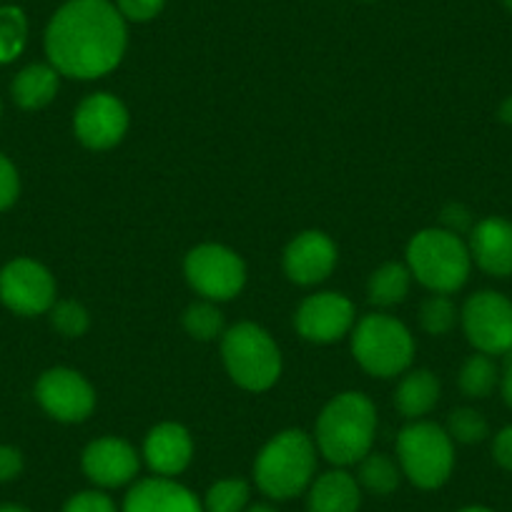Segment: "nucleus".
<instances>
[{
    "mask_svg": "<svg viewBox=\"0 0 512 512\" xmlns=\"http://www.w3.org/2000/svg\"><path fill=\"white\" fill-rule=\"evenodd\" d=\"M126 51V23L108 0H68L46 28L48 63L61 76H106Z\"/></svg>",
    "mask_w": 512,
    "mask_h": 512,
    "instance_id": "1",
    "label": "nucleus"
},
{
    "mask_svg": "<svg viewBox=\"0 0 512 512\" xmlns=\"http://www.w3.org/2000/svg\"><path fill=\"white\" fill-rule=\"evenodd\" d=\"M377 412L362 392L337 395L317 420V447L332 465H354L372 450Z\"/></svg>",
    "mask_w": 512,
    "mask_h": 512,
    "instance_id": "2",
    "label": "nucleus"
},
{
    "mask_svg": "<svg viewBox=\"0 0 512 512\" xmlns=\"http://www.w3.org/2000/svg\"><path fill=\"white\" fill-rule=\"evenodd\" d=\"M317 467L312 437L302 430H287L269 440L254 462L256 485L274 500L297 497L309 487Z\"/></svg>",
    "mask_w": 512,
    "mask_h": 512,
    "instance_id": "3",
    "label": "nucleus"
},
{
    "mask_svg": "<svg viewBox=\"0 0 512 512\" xmlns=\"http://www.w3.org/2000/svg\"><path fill=\"white\" fill-rule=\"evenodd\" d=\"M412 277L435 294H452L465 287L472 256L465 241L445 229H425L407 246Z\"/></svg>",
    "mask_w": 512,
    "mask_h": 512,
    "instance_id": "4",
    "label": "nucleus"
},
{
    "mask_svg": "<svg viewBox=\"0 0 512 512\" xmlns=\"http://www.w3.org/2000/svg\"><path fill=\"white\" fill-rule=\"evenodd\" d=\"M221 357L229 377L249 392L269 390L282 374V354L277 342L251 322L226 329L221 337Z\"/></svg>",
    "mask_w": 512,
    "mask_h": 512,
    "instance_id": "5",
    "label": "nucleus"
},
{
    "mask_svg": "<svg viewBox=\"0 0 512 512\" xmlns=\"http://www.w3.org/2000/svg\"><path fill=\"white\" fill-rule=\"evenodd\" d=\"M352 354L364 372L395 377L410 367L415 339L410 329L387 314H367L352 332Z\"/></svg>",
    "mask_w": 512,
    "mask_h": 512,
    "instance_id": "6",
    "label": "nucleus"
},
{
    "mask_svg": "<svg viewBox=\"0 0 512 512\" xmlns=\"http://www.w3.org/2000/svg\"><path fill=\"white\" fill-rule=\"evenodd\" d=\"M400 467L412 485L437 490L445 485L455 467V447L447 430L435 422H412L397 437Z\"/></svg>",
    "mask_w": 512,
    "mask_h": 512,
    "instance_id": "7",
    "label": "nucleus"
},
{
    "mask_svg": "<svg viewBox=\"0 0 512 512\" xmlns=\"http://www.w3.org/2000/svg\"><path fill=\"white\" fill-rule=\"evenodd\" d=\"M184 272L191 287L211 302H226L236 297L246 282L241 256L221 244H201L191 249Z\"/></svg>",
    "mask_w": 512,
    "mask_h": 512,
    "instance_id": "8",
    "label": "nucleus"
},
{
    "mask_svg": "<svg viewBox=\"0 0 512 512\" xmlns=\"http://www.w3.org/2000/svg\"><path fill=\"white\" fill-rule=\"evenodd\" d=\"M0 302L21 317H38L56 304L53 274L36 259L18 256L0 269Z\"/></svg>",
    "mask_w": 512,
    "mask_h": 512,
    "instance_id": "9",
    "label": "nucleus"
},
{
    "mask_svg": "<svg viewBox=\"0 0 512 512\" xmlns=\"http://www.w3.org/2000/svg\"><path fill=\"white\" fill-rule=\"evenodd\" d=\"M462 327L477 352L495 357L512 349V302L497 292H477L462 307Z\"/></svg>",
    "mask_w": 512,
    "mask_h": 512,
    "instance_id": "10",
    "label": "nucleus"
},
{
    "mask_svg": "<svg viewBox=\"0 0 512 512\" xmlns=\"http://www.w3.org/2000/svg\"><path fill=\"white\" fill-rule=\"evenodd\" d=\"M36 400L58 422H83L96 407V392L86 377L68 367H53L36 382Z\"/></svg>",
    "mask_w": 512,
    "mask_h": 512,
    "instance_id": "11",
    "label": "nucleus"
},
{
    "mask_svg": "<svg viewBox=\"0 0 512 512\" xmlns=\"http://www.w3.org/2000/svg\"><path fill=\"white\" fill-rule=\"evenodd\" d=\"M73 128L83 146L93 151L113 149L126 136L128 111L111 93H93L83 98L73 116Z\"/></svg>",
    "mask_w": 512,
    "mask_h": 512,
    "instance_id": "12",
    "label": "nucleus"
},
{
    "mask_svg": "<svg viewBox=\"0 0 512 512\" xmlns=\"http://www.w3.org/2000/svg\"><path fill=\"white\" fill-rule=\"evenodd\" d=\"M354 324V307L347 297L334 292L304 299L297 312V329L304 339L329 344L342 339Z\"/></svg>",
    "mask_w": 512,
    "mask_h": 512,
    "instance_id": "13",
    "label": "nucleus"
},
{
    "mask_svg": "<svg viewBox=\"0 0 512 512\" xmlns=\"http://www.w3.org/2000/svg\"><path fill=\"white\" fill-rule=\"evenodd\" d=\"M337 264V246L322 231H304L284 251V272L294 284L312 287L324 282Z\"/></svg>",
    "mask_w": 512,
    "mask_h": 512,
    "instance_id": "14",
    "label": "nucleus"
},
{
    "mask_svg": "<svg viewBox=\"0 0 512 512\" xmlns=\"http://www.w3.org/2000/svg\"><path fill=\"white\" fill-rule=\"evenodd\" d=\"M83 472L101 487H121L139 472V455L121 437H101L83 452Z\"/></svg>",
    "mask_w": 512,
    "mask_h": 512,
    "instance_id": "15",
    "label": "nucleus"
},
{
    "mask_svg": "<svg viewBox=\"0 0 512 512\" xmlns=\"http://www.w3.org/2000/svg\"><path fill=\"white\" fill-rule=\"evenodd\" d=\"M470 256L492 277L512 274V224L500 216H487L470 231Z\"/></svg>",
    "mask_w": 512,
    "mask_h": 512,
    "instance_id": "16",
    "label": "nucleus"
},
{
    "mask_svg": "<svg viewBox=\"0 0 512 512\" xmlns=\"http://www.w3.org/2000/svg\"><path fill=\"white\" fill-rule=\"evenodd\" d=\"M123 512H204L191 490L169 477H149L131 487Z\"/></svg>",
    "mask_w": 512,
    "mask_h": 512,
    "instance_id": "17",
    "label": "nucleus"
},
{
    "mask_svg": "<svg viewBox=\"0 0 512 512\" xmlns=\"http://www.w3.org/2000/svg\"><path fill=\"white\" fill-rule=\"evenodd\" d=\"M194 455V442L186 427L164 422L154 427L144 442V457L151 470L161 477H174L189 467Z\"/></svg>",
    "mask_w": 512,
    "mask_h": 512,
    "instance_id": "18",
    "label": "nucleus"
},
{
    "mask_svg": "<svg viewBox=\"0 0 512 512\" xmlns=\"http://www.w3.org/2000/svg\"><path fill=\"white\" fill-rule=\"evenodd\" d=\"M362 502L357 480L344 470H332L317 477L309 490V512H357Z\"/></svg>",
    "mask_w": 512,
    "mask_h": 512,
    "instance_id": "19",
    "label": "nucleus"
},
{
    "mask_svg": "<svg viewBox=\"0 0 512 512\" xmlns=\"http://www.w3.org/2000/svg\"><path fill=\"white\" fill-rule=\"evenodd\" d=\"M58 76L61 73L51 63H31L11 83V96L23 111L46 108L58 93Z\"/></svg>",
    "mask_w": 512,
    "mask_h": 512,
    "instance_id": "20",
    "label": "nucleus"
},
{
    "mask_svg": "<svg viewBox=\"0 0 512 512\" xmlns=\"http://www.w3.org/2000/svg\"><path fill=\"white\" fill-rule=\"evenodd\" d=\"M440 400V382L430 369H417L410 372L400 382L395 392V405L407 420H417L425 417L432 407Z\"/></svg>",
    "mask_w": 512,
    "mask_h": 512,
    "instance_id": "21",
    "label": "nucleus"
},
{
    "mask_svg": "<svg viewBox=\"0 0 512 512\" xmlns=\"http://www.w3.org/2000/svg\"><path fill=\"white\" fill-rule=\"evenodd\" d=\"M412 272L405 264H382L377 272L369 277V302L377 307H392V304L405 302L410 294Z\"/></svg>",
    "mask_w": 512,
    "mask_h": 512,
    "instance_id": "22",
    "label": "nucleus"
},
{
    "mask_svg": "<svg viewBox=\"0 0 512 512\" xmlns=\"http://www.w3.org/2000/svg\"><path fill=\"white\" fill-rule=\"evenodd\" d=\"M28 43V18L18 6H0V66L13 63Z\"/></svg>",
    "mask_w": 512,
    "mask_h": 512,
    "instance_id": "23",
    "label": "nucleus"
},
{
    "mask_svg": "<svg viewBox=\"0 0 512 512\" xmlns=\"http://www.w3.org/2000/svg\"><path fill=\"white\" fill-rule=\"evenodd\" d=\"M359 485L374 495H390L400 487V470L387 455L369 452L364 460H359Z\"/></svg>",
    "mask_w": 512,
    "mask_h": 512,
    "instance_id": "24",
    "label": "nucleus"
},
{
    "mask_svg": "<svg viewBox=\"0 0 512 512\" xmlns=\"http://www.w3.org/2000/svg\"><path fill=\"white\" fill-rule=\"evenodd\" d=\"M497 367L487 354L477 352L462 364L460 369V390L465 392L467 397H487L497 387Z\"/></svg>",
    "mask_w": 512,
    "mask_h": 512,
    "instance_id": "25",
    "label": "nucleus"
},
{
    "mask_svg": "<svg viewBox=\"0 0 512 512\" xmlns=\"http://www.w3.org/2000/svg\"><path fill=\"white\" fill-rule=\"evenodd\" d=\"M184 327L199 342H211L216 337H224V314L209 302L191 304L184 312Z\"/></svg>",
    "mask_w": 512,
    "mask_h": 512,
    "instance_id": "26",
    "label": "nucleus"
},
{
    "mask_svg": "<svg viewBox=\"0 0 512 512\" xmlns=\"http://www.w3.org/2000/svg\"><path fill=\"white\" fill-rule=\"evenodd\" d=\"M249 502V485L244 480H219L209 487L204 512H241Z\"/></svg>",
    "mask_w": 512,
    "mask_h": 512,
    "instance_id": "27",
    "label": "nucleus"
},
{
    "mask_svg": "<svg viewBox=\"0 0 512 512\" xmlns=\"http://www.w3.org/2000/svg\"><path fill=\"white\" fill-rule=\"evenodd\" d=\"M487 432H490V425H487L485 417L477 410H470V407H460L447 420V435L452 437V442L477 445V442L485 440Z\"/></svg>",
    "mask_w": 512,
    "mask_h": 512,
    "instance_id": "28",
    "label": "nucleus"
},
{
    "mask_svg": "<svg viewBox=\"0 0 512 512\" xmlns=\"http://www.w3.org/2000/svg\"><path fill=\"white\" fill-rule=\"evenodd\" d=\"M51 324L58 334H63V337L68 339H76L88 332L91 317H88L83 304L71 302V299H63V302H56L51 307Z\"/></svg>",
    "mask_w": 512,
    "mask_h": 512,
    "instance_id": "29",
    "label": "nucleus"
},
{
    "mask_svg": "<svg viewBox=\"0 0 512 512\" xmlns=\"http://www.w3.org/2000/svg\"><path fill=\"white\" fill-rule=\"evenodd\" d=\"M420 319L425 332L440 337V334H447L452 327H455L457 309L447 294H435V297H430L425 304H422Z\"/></svg>",
    "mask_w": 512,
    "mask_h": 512,
    "instance_id": "30",
    "label": "nucleus"
},
{
    "mask_svg": "<svg viewBox=\"0 0 512 512\" xmlns=\"http://www.w3.org/2000/svg\"><path fill=\"white\" fill-rule=\"evenodd\" d=\"M21 196V176L16 164L6 154H0V211H8Z\"/></svg>",
    "mask_w": 512,
    "mask_h": 512,
    "instance_id": "31",
    "label": "nucleus"
},
{
    "mask_svg": "<svg viewBox=\"0 0 512 512\" xmlns=\"http://www.w3.org/2000/svg\"><path fill=\"white\" fill-rule=\"evenodd\" d=\"M166 0H116V8L123 18L136 23L151 21L164 11Z\"/></svg>",
    "mask_w": 512,
    "mask_h": 512,
    "instance_id": "32",
    "label": "nucleus"
},
{
    "mask_svg": "<svg viewBox=\"0 0 512 512\" xmlns=\"http://www.w3.org/2000/svg\"><path fill=\"white\" fill-rule=\"evenodd\" d=\"M63 512H116V505L108 495L96 490H86L73 495L71 500L66 502Z\"/></svg>",
    "mask_w": 512,
    "mask_h": 512,
    "instance_id": "33",
    "label": "nucleus"
},
{
    "mask_svg": "<svg viewBox=\"0 0 512 512\" xmlns=\"http://www.w3.org/2000/svg\"><path fill=\"white\" fill-rule=\"evenodd\" d=\"M442 224H445V231L460 236L465 231H472V216L462 204H450L442 209Z\"/></svg>",
    "mask_w": 512,
    "mask_h": 512,
    "instance_id": "34",
    "label": "nucleus"
},
{
    "mask_svg": "<svg viewBox=\"0 0 512 512\" xmlns=\"http://www.w3.org/2000/svg\"><path fill=\"white\" fill-rule=\"evenodd\" d=\"M23 472V455L18 447L0 445V482L16 480Z\"/></svg>",
    "mask_w": 512,
    "mask_h": 512,
    "instance_id": "35",
    "label": "nucleus"
},
{
    "mask_svg": "<svg viewBox=\"0 0 512 512\" xmlns=\"http://www.w3.org/2000/svg\"><path fill=\"white\" fill-rule=\"evenodd\" d=\"M492 455H495L497 465L512 472V425L505 427V430L495 437V442H492Z\"/></svg>",
    "mask_w": 512,
    "mask_h": 512,
    "instance_id": "36",
    "label": "nucleus"
},
{
    "mask_svg": "<svg viewBox=\"0 0 512 512\" xmlns=\"http://www.w3.org/2000/svg\"><path fill=\"white\" fill-rule=\"evenodd\" d=\"M500 390H502V400L512 407V362L505 364V372L500 377Z\"/></svg>",
    "mask_w": 512,
    "mask_h": 512,
    "instance_id": "37",
    "label": "nucleus"
},
{
    "mask_svg": "<svg viewBox=\"0 0 512 512\" xmlns=\"http://www.w3.org/2000/svg\"><path fill=\"white\" fill-rule=\"evenodd\" d=\"M497 116H500L502 123L512 126V96L505 98V101L500 103V111H497Z\"/></svg>",
    "mask_w": 512,
    "mask_h": 512,
    "instance_id": "38",
    "label": "nucleus"
},
{
    "mask_svg": "<svg viewBox=\"0 0 512 512\" xmlns=\"http://www.w3.org/2000/svg\"><path fill=\"white\" fill-rule=\"evenodd\" d=\"M0 512H31V510H26V507H21V505H11V502H8V505H0Z\"/></svg>",
    "mask_w": 512,
    "mask_h": 512,
    "instance_id": "39",
    "label": "nucleus"
},
{
    "mask_svg": "<svg viewBox=\"0 0 512 512\" xmlns=\"http://www.w3.org/2000/svg\"><path fill=\"white\" fill-rule=\"evenodd\" d=\"M246 512H277V510H274V507H269V505H251Z\"/></svg>",
    "mask_w": 512,
    "mask_h": 512,
    "instance_id": "40",
    "label": "nucleus"
},
{
    "mask_svg": "<svg viewBox=\"0 0 512 512\" xmlns=\"http://www.w3.org/2000/svg\"><path fill=\"white\" fill-rule=\"evenodd\" d=\"M460 512H492L490 507H482V505H470V507H462Z\"/></svg>",
    "mask_w": 512,
    "mask_h": 512,
    "instance_id": "41",
    "label": "nucleus"
},
{
    "mask_svg": "<svg viewBox=\"0 0 512 512\" xmlns=\"http://www.w3.org/2000/svg\"><path fill=\"white\" fill-rule=\"evenodd\" d=\"M502 3H505V8H507V11L512 13V0H502Z\"/></svg>",
    "mask_w": 512,
    "mask_h": 512,
    "instance_id": "42",
    "label": "nucleus"
},
{
    "mask_svg": "<svg viewBox=\"0 0 512 512\" xmlns=\"http://www.w3.org/2000/svg\"><path fill=\"white\" fill-rule=\"evenodd\" d=\"M507 362H512V349H510V352H507Z\"/></svg>",
    "mask_w": 512,
    "mask_h": 512,
    "instance_id": "43",
    "label": "nucleus"
},
{
    "mask_svg": "<svg viewBox=\"0 0 512 512\" xmlns=\"http://www.w3.org/2000/svg\"><path fill=\"white\" fill-rule=\"evenodd\" d=\"M0 111H3V108H0Z\"/></svg>",
    "mask_w": 512,
    "mask_h": 512,
    "instance_id": "44",
    "label": "nucleus"
}]
</instances>
